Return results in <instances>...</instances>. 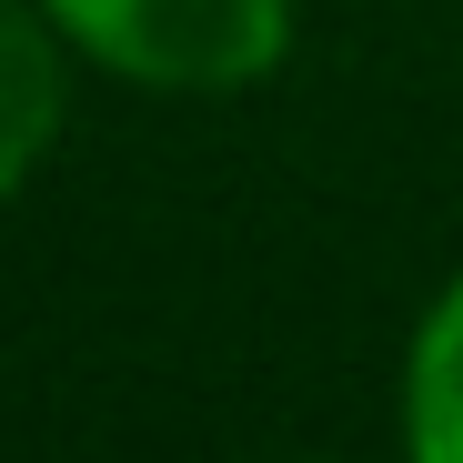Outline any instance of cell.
Segmentation results:
<instances>
[{"label":"cell","mask_w":463,"mask_h":463,"mask_svg":"<svg viewBox=\"0 0 463 463\" xmlns=\"http://www.w3.org/2000/svg\"><path fill=\"white\" fill-rule=\"evenodd\" d=\"M71 51L151 91H242L292 51V0H41Z\"/></svg>","instance_id":"1"},{"label":"cell","mask_w":463,"mask_h":463,"mask_svg":"<svg viewBox=\"0 0 463 463\" xmlns=\"http://www.w3.org/2000/svg\"><path fill=\"white\" fill-rule=\"evenodd\" d=\"M51 11L31 0H0V202L31 182V162L51 151V121H61V61H51Z\"/></svg>","instance_id":"2"},{"label":"cell","mask_w":463,"mask_h":463,"mask_svg":"<svg viewBox=\"0 0 463 463\" xmlns=\"http://www.w3.org/2000/svg\"><path fill=\"white\" fill-rule=\"evenodd\" d=\"M403 443L413 463H463V282L423 313L403 363Z\"/></svg>","instance_id":"3"}]
</instances>
